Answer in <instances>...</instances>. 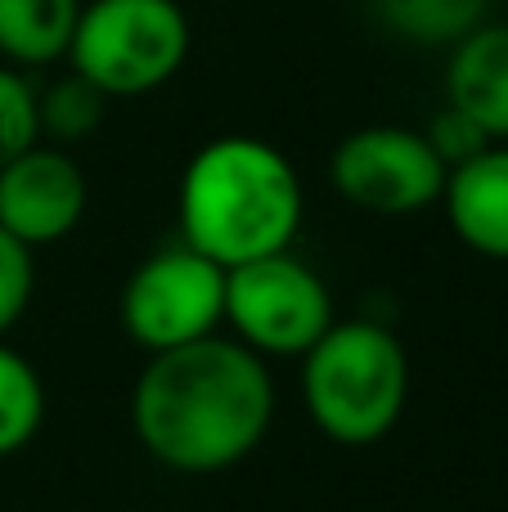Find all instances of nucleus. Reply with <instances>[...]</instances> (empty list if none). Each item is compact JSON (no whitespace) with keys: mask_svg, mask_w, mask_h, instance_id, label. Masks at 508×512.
<instances>
[{"mask_svg":"<svg viewBox=\"0 0 508 512\" xmlns=\"http://www.w3.org/2000/svg\"><path fill=\"white\" fill-rule=\"evenodd\" d=\"M81 0H0V59L41 68L68 54Z\"/></svg>","mask_w":508,"mask_h":512,"instance_id":"11","label":"nucleus"},{"mask_svg":"<svg viewBox=\"0 0 508 512\" xmlns=\"http://www.w3.org/2000/svg\"><path fill=\"white\" fill-rule=\"evenodd\" d=\"M225 324L257 355H306L333 328L329 283L293 252L230 265Z\"/></svg>","mask_w":508,"mask_h":512,"instance_id":"5","label":"nucleus"},{"mask_svg":"<svg viewBox=\"0 0 508 512\" xmlns=\"http://www.w3.org/2000/svg\"><path fill=\"white\" fill-rule=\"evenodd\" d=\"M41 140L36 122V90L14 68H0V167Z\"/></svg>","mask_w":508,"mask_h":512,"instance_id":"15","label":"nucleus"},{"mask_svg":"<svg viewBox=\"0 0 508 512\" xmlns=\"http://www.w3.org/2000/svg\"><path fill=\"white\" fill-rule=\"evenodd\" d=\"M446 104L491 144H508V23H482L450 45Z\"/></svg>","mask_w":508,"mask_h":512,"instance_id":"9","label":"nucleus"},{"mask_svg":"<svg viewBox=\"0 0 508 512\" xmlns=\"http://www.w3.org/2000/svg\"><path fill=\"white\" fill-rule=\"evenodd\" d=\"M36 288V265H32V248L14 239V234L0 230V337L23 319L27 301Z\"/></svg>","mask_w":508,"mask_h":512,"instance_id":"16","label":"nucleus"},{"mask_svg":"<svg viewBox=\"0 0 508 512\" xmlns=\"http://www.w3.org/2000/svg\"><path fill=\"white\" fill-rule=\"evenodd\" d=\"M104 108H108V95L99 86H90L86 77L68 72L63 81H54L45 95H36V122H41V135L50 144H77L86 135L99 131L104 122Z\"/></svg>","mask_w":508,"mask_h":512,"instance_id":"14","label":"nucleus"},{"mask_svg":"<svg viewBox=\"0 0 508 512\" xmlns=\"http://www.w3.org/2000/svg\"><path fill=\"white\" fill-rule=\"evenodd\" d=\"M378 27L410 45L437 50V45H459L473 27L486 23L491 0H369Z\"/></svg>","mask_w":508,"mask_h":512,"instance_id":"12","label":"nucleus"},{"mask_svg":"<svg viewBox=\"0 0 508 512\" xmlns=\"http://www.w3.org/2000/svg\"><path fill=\"white\" fill-rule=\"evenodd\" d=\"M275 382L239 337H198L149 355L131 391V427L140 445L171 472H225L243 463L270 432Z\"/></svg>","mask_w":508,"mask_h":512,"instance_id":"1","label":"nucleus"},{"mask_svg":"<svg viewBox=\"0 0 508 512\" xmlns=\"http://www.w3.org/2000/svg\"><path fill=\"white\" fill-rule=\"evenodd\" d=\"M423 135H428V144L437 149V158L446 162V167H459V162H468L473 153H482L486 144H491L464 113H459V108H450V104L432 117V126Z\"/></svg>","mask_w":508,"mask_h":512,"instance_id":"17","label":"nucleus"},{"mask_svg":"<svg viewBox=\"0 0 508 512\" xmlns=\"http://www.w3.org/2000/svg\"><path fill=\"white\" fill-rule=\"evenodd\" d=\"M302 180L275 144L221 135L189 158L180 176V234L216 265L288 252L302 230Z\"/></svg>","mask_w":508,"mask_h":512,"instance_id":"2","label":"nucleus"},{"mask_svg":"<svg viewBox=\"0 0 508 512\" xmlns=\"http://www.w3.org/2000/svg\"><path fill=\"white\" fill-rule=\"evenodd\" d=\"M302 400L311 423L338 445H374L401 423L410 360L392 328L347 319L302 355Z\"/></svg>","mask_w":508,"mask_h":512,"instance_id":"3","label":"nucleus"},{"mask_svg":"<svg viewBox=\"0 0 508 512\" xmlns=\"http://www.w3.org/2000/svg\"><path fill=\"white\" fill-rule=\"evenodd\" d=\"M333 189L342 203L374 216L428 212L446 194L450 167L437 158L423 131L410 126H360L333 149Z\"/></svg>","mask_w":508,"mask_h":512,"instance_id":"7","label":"nucleus"},{"mask_svg":"<svg viewBox=\"0 0 508 512\" xmlns=\"http://www.w3.org/2000/svg\"><path fill=\"white\" fill-rule=\"evenodd\" d=\"M41 423H45L41 373L18 351H9V346L0 342V459L18 454L23 445H32Z\"/></svg>","mask_w":508,"mask_h":512,"instance_id":"13","label":"nucleus"},{"mask_svg":"<svg viewBox=\"0 0 508 512\" xmlns=\"http://www.w3.org/2000/svg\"><path fill=\"white\" fill-rule=\"evenodd\" d=\"M63 59L108 99L167 86L189 59V14L176 0H86Z\"/></svg>","mask_w":508,"mask_h":512,"instance_id":"4","label":"nucleus"},{"mask_svg":"<svg viewBox=\"0 0 508 512\" xmlns=\"http://www.w3.org/2000/svg\"><path fill=\"white\" fill-rule=\"evenodd\" d=\"M225 324V265L189 243L135 265L122 292V328L140 351L162 355L212 337Z\"/></svg>","mask_w":508,"mask_h":512,"instance_id":"6","label":"nucleus"},{"mask_svg":"<svg viewBox=\"0 0 508 512\" xmlns=\"http://www.w3.org/2000/svg\"><path fill=\"white\" fill-rule=\"evenodd\" d=\"M86 216V171L68 149L41 144L0 167V230L23 248H50L68 239Z\"/></svg>","mask_w":508,"mask_h":512,"instance_id":"8","label":"nucleus"},{"mask_svg":"<svg viewBox=\"0 0 508 512\" xmlns=\"http://www.w3.org/2000/svg\"><path fill=\"white\" fill-rule=\"evenodd\" d=\"M446 216L459 243L491 261H508V144H486L446 176Z\"/></svg>","mask_w":508,"mask_h":512,"instance_id":"10","label":"nucleus"}]
</instances>
